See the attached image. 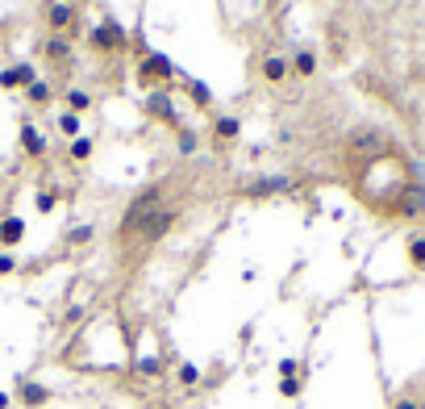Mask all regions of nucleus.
<instances>
[{
	"label": "nucleus",
	"instance_id": "1",
	"mask_svg": "<svg viewBox=\"0 0 425 409\" xmlns=\"http://www.w3.org/2000/svg\"><path fill=\"white\" fill-rule=\"evenodd\" d=\"M175 226V209H167L163 204V192H142L125 218H121V242H158L167 230Z\"/></svg>",
	"mask_w": 425,
	"mask_h": 409
},
{
	"label": "nucleus",
	"instance_id": "2",
	"mask_svg": "<svg viewBox=\"0 0 425 409\" xmlns=\"http://www.w3.org/2000/svg\"><path fill=\"white\" fill-rule=\"evenodd\" d=\"M121 42H125V34H121L113 21H104V25L92 30V46H96V50H121Z\"/></svg>",
	"mask_w": 425,
	"mask_h": 409
},
{
	"label": "nucleus",
	"instance_id": "3",
	"mask_svg": "<svg viewBox=\"0 0 425 409\" xmlns=\"http://www.w3.org/2000/svg\"><path fill=\"white\" fill-rule=\"evenodd\" d=\"M171 71H175V67H171L163 55H150V59L142 63V71H138V75H142L146 84H154V80H163V84H167V80H171Z\"/></svg>",
	"mask_w": 425,
	"mask_h": 409
},
{
	"label": "nucleus",
	"instance_id": "4",
	"mask_svg": "<svg viewBox=\"0 0 425 409\" xmlns=\"http://www.w3.org/2000/svg\"><path fill=\"white\" fill-rule=\"evenodd\" d=\"M21 238H25V222H21V218H0V242L17 246Z\"/></svg>",
	"mask_w": 425,
	"mask_h": 409
},
{
	"label": "nucleus",
	"instance_id": "5",
	"mask_svg": "<svg viewBox=\"0 0 425 409\" xmlns=\"http://www.w3.org/2000/svg\"><path fill=\"white\" fill-rule=\"evenodd\" d=\"M46 21H50V30H55V34H63V30L75 21V9H71V5H50Z\"/></svg>",
	"mask_w": 425,
	"mask_h": 409
},
{
	"label": "nucleus",
	"instance_id": "6",
	"mask_svg": "<svg viewBox=\"0 0 425 409\" xmlns=\"http://www.w3.org/2000/svg\"><path fill=\"white\" fill-rule=\"evenodd\" d=\"M21 150H25V155H46V138L34 130V126H21Z\"/></svg>",
	"mask_w": 425,
	"mask_h": 409
},
{
	"label": "nucleus",
	"instance_id": "7",
	"mask_svg": "<svg viewBox=\"0 0 425 409\" xmlns=\"http://www.w3.org/2000/svg\"><path fill=\"white\" fill-rule=\"evenodd\" d=\"M0 84H5V88H21V84H34V71H29V67H9V71H0Z\"/></svg>",
	"mask_w": 425,
	"mask_h": 409
},
{
	"label": "nucleus",
	"instance_id": "8",
	"mask_svg": "<svg viewBox=\"0 0 425 409\" xmlns=\"http://www.w3.org/2000/svg\"><path fill=\"white\" fill-rule=\"evenodd\" d=\"M46 397H50V393H46L42 384H34V380H29V384H21V401H25L29 409H34V405H46Z\"/></svg>",
	"mask_w": 425,
	"mask_h": 409
},
{
	"label": "nucleus",
	"instance_id": "9",
	"mask_svg": "<svg viewBox=\"0 0 425 409\" xmlns=\"http://www.w3.org/2000/svg\"><path fill=\"white\" fill-rule=\"evenodd\" d=\"M409 264L425 272V234H417V238L409 242Z\"/></svg>",
	"mask_w": 425,
	"mask_h": 409
},
{
	"label": "nucleus",
	"instance_id": "10",
	"mask_svg": "<svg viewBox=\"0 0 425 409\" xmlns=\"http://www.w3.org/2000/svg\"><path fill=\"white\" fill-rule=\"evenodd\" d=\"M263 75H267L271 84H280V80L288 75V63H284V59H267V63H263Z\"/></svg>",
	"mask_w": 425,
	"mask_h": 409
},
{
	"label": "nucleus",
	"instance_id": "11",
	"mask_svg": "<svg viewBox=\"0 0 425 409\" xmlns=\"http://www.w3.org/2000/svg\"><path fill=\"white\" fill-rule=\"evenodd\" d=\"M150 113H158L163 121H171V117H175V113H171V100H167L163 92H158V96H150Z\"/></svg>",
	"mask_w": 425,
	"mask_h": 409
},
{
	"label": "nucleus",
	"instance_id": "12",
	"mask_svg": "<svg viewBox=\"0 0 425 409\" xmlns=\"http://www.w3.org/2000/svg\"><path fill=\"white\" fill-rule=\"evenodd\" d=\"M238 130H242V126H238V117H221V121H217V138H221V142L238 138Z\"/></svg>",
	"mask_w": 425,
	"mask_h": 409
},
{
	"label": "nucleus",
	"instance_id": "13",
	"mask_svg": "<svg viewBox=\"0 0 425 409\" xmlns=\"http://www.w3.org/2000/svg\"><path fill=\"white\" fill-rule=\"evenodd\" d=\"M300 75H313L317 71V59H313V50H300V55H296V63H292Z\"/></svg>",
	"mask_w": 425,
	"mask_h": 409
},
{
	"label": "nucleus",
	"instance_id": "14",
	"mask_svg": "<svg viewBox=\"0 0 425 409\" xmlns=\"http://www.w3.org/2000/svg\"><path fill=\"white\" fill-rule=\"evenodd\" d=\"M92 155V138H75L71 142V159H88Z\"/></svg>",
	"mask_w": 425,
	"mask_h": 409
},
{
	"label": "nucleus",
	"instance_id": "15",
	"mask_svg": "<svg viewBox=\"0 0 425 409\" xmlns=\"http://www.w3.org/2000/svg\"><path fill=\"white\" fill-rule=\"evenodd\" d=\"M46 55H50V59H63V55H67V42H63V38L55 34V38L46 42Z\"/></svg>",
	"mask_w": 425,
	"mask_h": 409
},
{
	"label": "nucleus",
	"instance_id": "16",
	"mask_svg": "<svg viewBox=\"0 0 425 409\" xmlns=\"http://www.w3.org/2000/svg\"><path fill=\"white\" fill-rule=\"evenodd\" d=\"M59 130H63L67 138H71V134H80V117H75V113H63V117H59Z\"/></svg>",
	"mask_w": 425,
	"mask_h": 409
},
{
	"label": "nucleus",
	"instance_id": "17",
	"mask_svg": "<svg viewBox=\"0 0 425 409\" xmlns=\"http://www.w3.org/2000/svg\"><path fill=\"white\" fill-rule=\"evenodd\" d=\"M280 393H284V397H300V376H284V380H280Z\"/></svg>",
	"mask_w": 425,
	"mask_h": 409
},
{
	"label": "nucleus",
	"instance_id": "18",
	"mask_svg": "<svg viewBox=\"0 0 425 409\" xmlns=\"http://www.w3.org/2000/svg\"><path fill=\"white\" fill-rule=\"evenodd\" d=\"M196 380H200V372H196L192 364H180V384H188V388H192Z\"/></svg>",
	"mask_w": 425,
	"mask_h": 409
},
{
	"label": "nucleus",
	"instance_id": "19",
	"mask_svg": "<svg viewBox=\"0 0 425 409\" xmlns=\"http://www.w3.org/2000/svg\"><path fill=\"white\" fill-rule=\"evenodd\" d=\"M188 92H192V100H196V105H208V100H212L204 84H188Z\"/></svg>",
	"mask_w": 425,
	"mask_h": 409
},
{
	"label": "nucleus",
	"instance_id": "20",
	"mask_svg": "<svg viewBox=\"0 0 425 409\" xmlns=\"http://www.w3.org/2000/svg\"><path fill=\"white\" fill-rule=\"evenodd\" d=\"M29 100H38V105H46V100H50V88H46V84H29Z\"/></svg>",
	"mask_w": 425,
	"mask_h": 409
},
{
	"label": "nucleus",
	"instance_id": "21",
	"mask_svg": "<svg viewBox=\"0 0 425 409\" xmlns=\"http://www.w3.org/2000/svg\"><path fill=\"white\" fill-rule=\"evenodd\" d=\"M88 238H92V226H80V230H71V234H67V242H71V246H80V242H88Z\"/></svg>",
	"mask_w": 425,
	"mask_h": 409
},
{
	"label": "nucleus",
	"instance_id": "22",
	"mask_svg": "<svg viewBox=\"0 0 425 409\" xmlns=\"http://www.w3.org/2000/svg\"><path fill=\"white\" fill-rule=\"evenodd\" d=\"M67 100H71V109H88V92H80V88H75Z\"/></svg>",
	"mask_w": 425,
	"mask_h": 409
},
{
	"label": "nucleus",
	"instance_id": "23",
	"mask_svg": "<svg viewBox=\"0 0 425 409\" xmlns=\"http://www.w3.org/2000/svg\"><path fill=\"white\" fill-rule=\"evenodd\" d=\"M280 376H300V364H296V360H284V364H280Z\"/></svg>",
	"mask_w": 425,
	"mask_h": 409
},
{
	"label": "nucleus",
	"instance_id": "24",
	"mask_svg": "<svg viewBox=\"0 0 425 409\" xmlns=\"http://www.w3.org/2000/svg\"><path fill=\"white\" fill-rule=\"evenodd\" d=\"M17 268V259H13V255H0V276H9Z\"/></svg>",
	"mask_w": 425,
	"mask_h": 409
},
{
	"label": "nucleus",
	"instance_id": "25",
	"mask_svg": "<svg viewBox=\"0 0 425 409\" xmlns=\"http://www.w3.org/2000/svg\"><path fill=\"white\" fill-rule=\"evenodd\" d=\"M38 209H42V213H50V209H55V196H50V192H42V200H38Z\"/></svg>",
	"mask_w": 425,
	"mask_h": 409
},
{
	"label": "nucleus",
	"instance_id": "26",
	"mask_svg": "<svg viewBox=\"0 0 425 409\" xmlns=\"http://www.w3.org/2000/svg\"><path fill=\"white\" fill-rule=\"evenodd\" d=\"M0 409H9V393H0Z\"/></svg>",
	"mask_w": 425,
	"mask_h": 409
}]
</instances>
